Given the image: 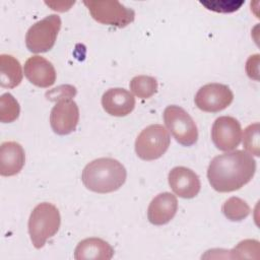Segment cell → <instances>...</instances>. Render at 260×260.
Wrapping results in <instances>:
<instances>
[{"label": "cell", "mask_w": 260, "mask_h": 260, "mask_svg": "<svg viewBox=\"0 0 260 260\" xmlns=\"http://www.w3.org/2000/svg\"><path fill=\"white\" fill-rule=\"evenodd\" d=\"M256 172V160L244 150H234L214 156L207 169L211 187L220 193L233 192L248 184Z\"/></svg>", "instance_id": "cell-1"}, {"label": "cell", "mask_w": 260, "mask_h": 260, "mask_svg": "<svg viewBox=\"0 0 260 260\" xmlns=\"http://www.w3.org/2000/svg\"><path fill=\"white\" fill-rule=\"evenodd\" d=\"M126 177V169L119 160L112 157H100L84 167L81 181L88 190L105 194L120 189Z\"/></svg>", "instance_id": "cell-2"}, {"label": "cell", "mask_w": 260, "mask_h": 260, "mask_svg": "<svg viewBox=\"0 0 260 260\" xmlns=\"http://www.w3.org/2000/svg\"><path fill=\"white\" fill-rule=\"evenodd\" d=\"M61 216L58 208L49 202L38 204L28 219V234L35 248L41 249L46 241L59 231Z\"/></svg>", "instance_id": "cell-3"}, {"label": "cell", "mask_w": 260, "mask_h": 260, "mask_svg": "<svg viewBox=\"0 0 260 260\" xmlns=\"http://www.w3.org/2000/svg\"><path fill=\"white\" fill-rule=\"evenodd\" d=\"M171 143L168 130L160 124L144 128L135 140V152L143 160H154L162 156Z\"/></svg>", "instance_id": "cell-4"}, {"label": "cell", "mask_w": 260, "mask_h": 260, "mask_svg": "<svg viewBox=\"0 0 260 260\" xmlns=\"http://www.w3.org/2000/svg\"><path fill=\"white\" fill-rule=\"evenodd\" d=\"M61 18L57 14H50L32 24L25 35V45L32 53L50 51L57 40L61 28Z\"/></svg>", "instance_id": "cell-5"}, {"label": "cell", "mask_w": 260, "mask_h": 260, "mask_svg": "<svg viewBox=\"0 0 260 260\" xmlns=\"http://www.w3.org/2000/svg\"><path fill=\"white\" fill-rule=\"evenodd\" d=\"M91 17L103 24L125 27L134 21L135 12L119 1H83Z\"/></svg>", "instance_id": "cell-6"}, {"label": "cell", "mask_w": 260, "mask_h": 260, "mask_svg": "<svg viewBox=\"0 0 260 260\" xmlns=\"http://www.w3.org/2000/svg\"><path fill=\"white\" fill-rule=\"evenodd\" d=\"M164 122L173 137L183 146L197 142L198 130L192 117L181 107L168 106L164 111Z\"/></svg>", "instance_id": "cell-7"}, {"label": "cell", "mask_w": 260, "mask_h": 260, "mask_svg": "<svg viewBox=\"0 0 260 260\" xmlns=\"http://www.w3.org/2000/svg\"><path fill=\"white\" fill-rule=\"evenodd\" d=\"M234 101L231 88L221 83H207L201 86L195 94L196 107L208 113H217L226 109Z\"/></svg>", "instance_id": "cell-8"}, {"label": "cell", "mask_w": 260, "mask_h": 260, "mask_svg": "<svg viewBox=\"0 0 260 260\" xmlns=\"http://www.w3.org/2000/svg\"><path fill=\"white\" fill-rule=\"evenodd\" d=\"M211 139L217 149L231 151L239 146L242 139L240 122L231 116L218 117L211 127Z\"/></svg>", "instance_id": "cell-9"}, {"label": "cell", "mask_w": 260, "mask_h": 260, "mask_svg": "<svg viewBox=\"0 0 260 260\" xmlns=\"http://www.w3.org/2000/svg\"><path fill=\"white\" fill-rule=\"evenodd\" d=\"M79 121V109L72 99L57 102L50 114V124L58 135H67L76 129Z\"/></svg>", "instance_id": "cell-10"}, {"label": "cell", "mask_w": 260, "mask_h": 260, "mask_svg": "<svg viewBox=\"0 0 260 260\" xmlns=\"http://www.w3.org/2000/svg\"><path fill=\"white\" fill-rule=\"evenodd\" d=\"M169 185L181 198L191 199L198 195L201 183L198 175L189 168L175 167L169 173Z\"/></svg>", "instance_id": "cell-11"}, {"label": "cell", "mask_w": 260, "mask_h": 260, "mask_svg": "<svg viewBox=\"0 0 260 260\" xmlns=\"http://www.w3.org/2000/svg\"><path fill=\"white\" fill-rule=\"evenodd\" d=\"M24 75L30 83L38 87L52 86L56 81L54 65L44 57L31 56L24 63Z\"/></svg>", "instance_id": "cell-12"}, {"label": "cell", "mask_w": 260, "mask_h": 260, "mask_svg": "<svg viewBox=\"0 0 260 260\" xmlns=\"http://www.w3.org/2000/svg\"><path fill=\"white\" fill-rule=\"evenodd\" d=\"M178 210L177 197L170 192L156 195L148 205L147 218L154 225L167 224L174 218Z\"/></svg>", "instance_id": "cell-13"}, {"label": "cell", "mask_w": 260, "mask_h": 260, "mask_svg": "<svg viewBox=\"0 0 260 260\" xmlns=\"http://www.w3.org/2000/svg\"><path fill=\"white\" fill-rule=\"evenodd\" d=\"M102 106L111 116L125 117L134 110L135 98L125 88H110L102 96Z\"/></svg>", "instance_id": "cell-14"}, {"label": "cell", "mask_w": 260, "mask_h": 260, "mask_svg": "<svg viewBox=\"0 0 260 260\" xmlns=\"http://www.w3.org/2000/svg\"><path fill=\"white\" fill-rule=\"evenodd\" d=\"M25 162L22 146L15 141L3 142L0 146V175L11 177L18 174Z\"/></svg>", "instance_id": "cell-15"}, {"label": "cell", "mask_w": 260, "mask_h": 260, "mask_svg": "<svg viewBox=\"0 0 260 260\" xmlns=\"http://www.w3.org/2000/svg\"><path fill=\"white\" fill-rule=\"evenodd\" d=\"M113 256V247L100 238L84 239L77 244L74 250L76 260H110Z\"/></svg>", "instance_id": "cell-16"}, {"label": "cell", "mask_w": 260, "mask_h": 260, "mask_svg": "<svg viewBox=\"0 0 260 260\" xmlns=\"http://www.w3.org/2000/svg\"><path fill=\"white\" fill-rule=\"evenodd\" d=\"M23 77L19 61L12 55H0V84L2 87L13 88L20 84Z\"/></svg>", "instance_id": "cell-17"}, {"label": "cell", "mask_w": 260, "mask_h": 260, "mask_svg": "<svg viewBox=\"0 0 260 260\" xmlns=\"http://www.w3.org/2000/svg\"><path fill=\"white\" fill-rule=\"evenodd\" d=\"M224 216L232 221H241L250 214V206L243 199L233 196L224 201L221 206Z\"/></svg>", "instance_id": "cell-18"}, {"label": "cell", "mask_w": 260, "mask_h": 260, "mask_svg": "<svg viewBox=\"0 0 260 260\" xmlns=\"http://www.w3.org/2000/svg\"><path fill=\"white\" fill-rule=\"evenodd\" d=\"M131 91L139 99L145 100L152 96L157 91V80L148 75H138L131 79L129 83Z\"/></svg>", "instance_id": "cell-19"}, {"label": "cell", "mask_w": 260, "mask_h": 260, "mask_svg": "<svg viewBox=\"0 0 260 260\" xmlns=\"http://www.w3.org/2000/svg\"><path fill=\"white\" fill-rule=\"evenodd\" d=\"M20 114V107L16 99L9 92L0 96V121L2 123H11L15 121Z\"/></svg>", "instance_id": "cell-20"}, {"label": "cell", "mask_w": 260, "mask_h": 260, "mask_svg": "<svg viewBox=\"0 0 260 260\" xmlns=\"http://www.w3.org/2000/svg\"><path fill=\"white\" fill-rule=\"evenodd\" d=\"M259 123H253L247 126L243 133V146L248 153L255 156L260 155V134Z\"/></svg>", "instance_id": "cell-21"}, {"label": "cell", "mask_w": 260, "mask_h": 260, "mask_svg": "<svg viewBox=\"0 0 260 260\" xmlns=\"http://www.w3.org/2000/svg\"><path fill=\"white\" fill-rule=\"evenodd\" d=\"M232 255L230 258H256L260 257V246L256 240H244L240 242L233 250L229 251Z\"/></svg>", "instance_id": "cell-22"}, {"label": "cell", "mask_w": 260, "mask_h": 260, "mask_svg": "<svg viewBox=\"0 0 260 260\" xmlns=\"http://www.w3.org/2000/svg\"><path fill=\"white\" fill-rule=\"evenodd\" d=\"M200 3L206 7V9L219 12V13H231L237 11L245 1H235V0H211V1H202Z\"/></svg>", "instance_id": "cell-23"}, {"label": "cell", "mask_w": 260, "mask_h": 260, "mask_svg": "<svg viewBox=\"0 0 260 260\" xmlns=\"http://www.w3.org/2000/svg\"><path fill=\"white\" fill-rule=\"evenodd\" d=\"M77 90L73 85L70 84H62L59 85L51 90H48L46 92V98L47 100L51 101V102H55V101H60V100H64V99H72L75 96Z\"/></svg>", "instance_id": "cell-24"}]
</instances>
